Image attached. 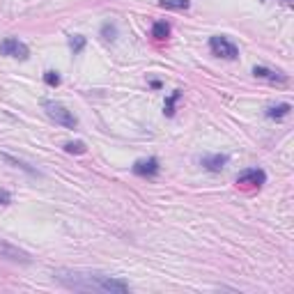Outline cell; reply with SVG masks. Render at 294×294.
Listing matches in <instances>:
<instances>
[{
    "mask_svg": "<svg viewBox=\"0 0 294 294\" xmlns=\"http://www.w3.org/2000/svg\"><path fill=\"white\" fill-rule=\"evenodd\" d=\"M3 159H5V161H7V163H14V165H18V168H23V170H26V173H30V175H39V173H37V170H35V168H30V165H28V163H23V161L14 159V156H9V154H5V156H3Z\"/></svg>",
    "mask_w": 294,
    "mask_h": 294,
    "instance_id": "17",
    "label": "cell"
},
{
    "mask_svg": "<svg viewBox=\"0 0 294 294\" xmlns=\"http://www.w3.org/2000/svg\"><path fill=\"white\" fill-rule=\"evenodd\" d=\"M179 96H182V92H179V90H175L173 94H170V99L165 101V106H163V113L165 115H173L175 113V101H177Z\"/></svg>",
    "mask_w": 294,
    "mask_h": 294,
    "instance_id": "16",
    "label": "cell"
},
{
    "mask_svg": "<svg viewBox=\"0 0 294 294\" xmlns=\"http://www.w3.org/2000/svg\"><path fill=\"white\" fill-rule=\"evenodd\" d=\"M0 257H5V260H12V262H23V264H28V262H30V255H28L26 251L12 246V243H7V241H0Z\"/></svg>",
    "mask_w": 294,
    "mask_h": 294,
    "instance_id": "6",
    "label": "cell"
},
{
    "mask_svg": "<svg viewBox=\"0 0 294 294\" xmlns=\"http://www.w3.org/2000/svg\"><path fill=\"white\" fill-rule=\"evenodd\" d=\"M209 48H211V53L214 55H218V58H225V60H234L239 55V48L232 44V41L228 39V37H220V35H216V37H211L209 39Z\"/></svg>",
    "mask_w": 294,
    "mask_h": 294,
    "instance_id": "3",
    "label": "cell"
},
{
    "mask_svg": "<svg viewBox=\"0 0 294 294\" xmlns=\"http://www.w3.org/2000/svg\"><path fill=\"white\" fill-rule=\"evenodd\" d=\"M266 182V173L262 168H248L237 175V184L241 186H262Z\"/></svg>",
    "mask_w": 294,
    "mask_h": 294,
    "instance_id": "5",
    "label": "cell"
},
{
    "mask_svg": "<svg viewBox=\"0 0 294 294\" xmlns=\"http://www.w3.org/2000/svg\"><path fill=\"white\" fill-rule=\"evenodd\" d=\"M289 110H292V106H289V104L269 106V108H266V117H271V119H283V117H287V115H289Z\"/></svg>",
    "mask_w": 294,
    "mask_h": 294,
    "instance_id": "10",
    "label": "cell"
},
{
    "mask_svg": "<svg viewBox=\"0 0 294 294\" xmlns=\"http://www.w3.org/2000/svg\"><path fill=\"white\" fill-rule=\"evenodd\" d=\"M168 35H170V26L165 21H156L154 26H152V37H154V39H165Z\"/></svg>",
    "mask_w": 294,
    "mask_h": 294,
    "instance_id": "11",
    "label": "cell"
},
{
    "mask_svg": "<svg viewBox=\"0 0 294 294\" xmlns=\"http://www.w3.org/2000/svg\"><path fill=\"white\" fill-rule=\"evenodd\" d=\"M0 53L9 55V58H16V60H28L30 51H28V46L23 44V41L14 39V37H7V39L0 44Z\"/></svg>",
    "mask_w": 294,
    "mask_h": 294,
    "instance_id": "4",
    "label": "cell"
},
{
    "mask_svg": "<svg viewBox=\"0 0 294 294\" xmlns=\"http://www.w3.org/2000/svg\"><path fill=\"white\" fill-rule=\"evenodd\" d=\"M55 280L69 289H78V292H104V294H122L129 292V283L113 276L99 274V271H78V269H58L55 271Z\"/></svg>",
    "mask_w": 294,
    "mask_h": 294,
    "instance_id": "1",
    "label": "cell"
},
{
    "mask_svg": "<svg viewBox=\"0 0 294 294\" xmlns=\"http://www.w3.org/2000/svg\"><path fill=\"white\" fill-rule=\"evenodd\" d=\"M44 83H46V85H51V87H58V85H60L58 71H46V74H44Z\"/></svg>",
    "mask_w": 294,
    "mask_h": 294,
    "instance_id": "18",
    "label": "cell"
},
{
    "mask_svg": "<svg viewBox=\"0 0 294 294\" xmlns=\"http://www.w3.org/2000/svg\"><path fill=\"white\" fill-rule=\"evenodd\" d=\"M161 165L159 161L154 159V156H150V159H140L133 163V173L140 175V177H154V175H159Z\"/></svg>",
    "mask_w": 294,
    "mask_h": 294,
    "instance_id": "7",
    "label": "cell"
},
{
    "mask_svg": "<svg viewBox=\"0 0 294 294\" xmlns=\"http://www.w3.org/2000/svg\"><path fill=\"white\" fill-rule=\"evenodd\" d=\"M283 3H285V5H292V3H294V0H283Z\"/></svg>",
    "mask_w": 294,
    "mask_h": 294,
    "instance_id": "20",
    "label": "cell"
},
{
    "mask_svg": "<svg viewBox=\"0 0 294 294\" xmlns=\"http://www.w3.org/2000/svg\"><path fill=\"white\" fill-rule=\"evenodd\" d=\"M64 152H69V154H85L87 147L85 142L76 140V142H64Z\"/></svg>",
    "mask_w": 294,
    "mask_h": 294,
    "instance_id": "14",
    "label": "cell"
},
{
    "mask_svg": "<svg viewBox=\"0 0 294 294\" xmlns=\"http://www.w3.org/2000/svg\"><path fill=\"white\" fill-rule=\"evenodd\" d=\"M253 74H255L257 78L269 81V83H287V76H285V74L274 71V69H266V67H255V69H253Z\"/></svg>",
    "mask_w": 294,
    "mask_h": 294,
    "instance_id": "9",
    "label": "cell"
},
{
    "mask_svg": "<svg viewBox=\"0 0 294 294\" xmlns=\"http://www.w3.org/2000/svg\"><path fill=\"white\" fill-rule=\"evenodd\" d=\"M9 202H12V193L9 191H0V205H9Z\"/></svg>",
    "mask_w": 294,
    "mask_h": 294,
    "instance_id": "19",
    "label": "cell"
},
{
    "mask_svg": "<svg viewBox=\"0 0 294 294\" xmlns=\"http://www.w3.org/2000/svg\"><path fill=\"white\" fill-rule=\"evenodd\" d=\"M69 48H71L74 53H81V51L85 48V37H81V35H71V37H69Z\"/></svg>",
    "mask_w": 294,
    "mask_h": 294,
    "instance_id": "15",
    "label": "cell"
},
{
    "mask_svg": "<svg viewBox=\"0 0 294 294\" xmlns=\"http://www.w3.org/2000/svg\"><path fill=\"white\" fill-rule=\"evenodd\" d=\"M101 37H104L106 41H115V37H117V26L115 23H104L101 26Z\"/></svg>",
    "mask_w": 294,
    "mask_h": 294,
    "instance_id": "12",
    "label": "cell"
},
{
    "mask_svg": "<svg viewBox=\"0 0 294 294\" xmlns=\"http://www.w3.org/2000/svg\"><path fill=\"white\" fill-rule=\"evenodd\" d=\"M159 5L161 7H165V9H188V0H159Z\"/></svg>",
    "mask_w": 294,
    "mask_h": 294,
    "instance_id": "13",
    "label": "cell"
},
{
    "mask_svg": "<svg viewBox=\"0 0 294 294\" xmlns=\"http://www.w3.org/2000/svg\"><path fill=\"white\" fill-rule=\"evenodd\" d=\"M202 165H205L207 170H211V173H218V170L225 168V163H228V156L225 154H211V156H202L200 161Z\"/></svg>",
    "mask_w": 294,
    "mask_h": 294,
    "instance_id": "8",
    "label": "cell"
},
{
    "mask_svg": "<svg viewBox=\"0 0 294 294\" xmlns=\"http://www.w3.org/2000/svg\"><path fill=\"white\" fill-rule=\"evenodd\" d=\"M44 110L55 124H62V127H67V129H76V124H78L76 115L69 108H64L62 104H58V101H44Z\"/></svg>",
    "mask_w": 294,
    "mask_h": 294,
    "instance_id": "2",
    "label": "cell"
}]
</instances>
